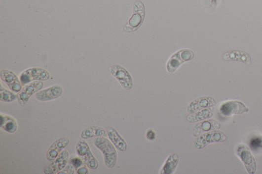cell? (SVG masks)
Here are the masks:
<instances>
[{
    "mask_svg": "<svg viewBox=\"0 0 262 174\" xmlns=\"http://www.w3.org/2000/svg\"><path fill=\"white\" fill-rule=\"evenodd\" d=\"M50 78V74L46 70L39 68H32L23 72L20 79L23 86L35 81H46Z\"/></svg>",
    "mask_w": 262,
    "mask_h": 174,
    "instance_id": "52a82bcc",
    "label": "cell"
},
{
    "mask_svg": "<svg viewBox=\"0 0 262 174\" xmlns=\"http://www.w3.org/2000/svg\"><path fill=\"white\" fill-rule=\"evenodd\" d=\"M146 137L148 141H153L156 139V133L154 130L149 129L147 131Z\"/></svg>",
    "mask_w": 262,
    "mask_h": 174,
    "instance_id": "4316f807",
    "label": "cell"
},
{
    "mask_svg": "<svg viewBox=\"0 0 262 174\" xmlns=\"http://www.w3.org/2000/svg\"><path fill=\"white\" fill-rule=\"evenodd\" d=\"M214 113V107L206 108L196 113L189 114L187 117V121L189 123H198L202 120L211 118Z\"/></svg>",
    "mask_w": 262,
    "mask_h": 174,
    "instance_id": "d6986e66",
    "label": "cell"
},
{
    "mask_svg": "<svg viewBox=\"0 0 262 174\" xmlns=\"http://www.w3.org/2000/svg\"><path fill=\"white\" fill-rule=\"evenodd\" d=\"M107 136L110 141L115 146L116 149L120 152H125L127 149L126 141L120 135L118 131L112 127L107 129Z\"/></svg>",
    "mask_w": 262,
    "mask_h": 174,
    "instance_id": "e0dca14e",
    "label": "cell"
},
{
    "mask_svg": "<svg viewBox=\"0 0 262 174\" xmlns=\"http://www.w3.org/2000/svg\"><path fill=\"white\" fill-rule=\"evenodd\" d=\"M75 169L72 164L67 165L61 172L59 174H74L75 173Z\"/></svg>",
    "mask_w": 262,
    "mask_h": 174,
    "instance_id": "484cf974",
    "label": "cell"
},
{
    "mask_svg": "<svg viewBox=\"0 0 262 174\" xmlns=\"http://www.w3.org/2000/svg\"><path fill=\"white\" fill-rule=\"evenodd\" d=\"M93 144L102 153L106 167L113 168L117 163V153L112 142L106 137H99L94 140Z\"/></svg>",
    "mask_w": 262,
    "mask_h": 174,
    "instance_id": "6da1fadb",
    "label": "cell"
},
{
    "mask_svg": "<svg viewBox=\"0 0 262 174\" xmlns=\"http://www.w3.org/2000/svg\"><path fill=\"white\" fill-rule=\"evenodd\" d=\"M234 152L241 160L247 173L255 174L257 170V163L248 146L244 144H239L234 149Z\"/></svg>",
    "mask_w": 262,
    "mask_h": 174,
    "instance_id": "5b68a950",
    "label": "cell"
},
{
    "mask_svg": "<svg viewBox=\"0 0 262 174\" xmlns=\"http://www.w3.org/2000/svg\"><path fill=\"white\" fill-rule=\"evenodd\" d=\"M107 136V131L105 129L98 126L88 127L82 130L80 133V138L84 140Z\"/></svg>",
    "mask_w": 262,
    "mask_h": 174,
    "instance_id": "44dd1931",
    "label": "cell"
},
{
    "mask_svg": "<svg viewBox=\"0 0 262 174\" xmlns=\"http://www.w3.org/2000/svg\"><path fill=\"white\" fill-rule=\"evenodd\" d=\"M75 151L78 156L87 167L95 170L99 167L97 159L93 155L88 143L84 139L79 140L75 146Z\"/></svg>",
    "mask_w": 262,
    "mask_h": 174,
    "instance_id": "277c9868",
    "label": "cell"
},
{
    "mask_svg": "<svg viewBox=\"0 0 262 174\" xmlns=\"http://www.w3.org/2000/svg\"><path fill=\"white\" fill-rule=\"evenodd\" d=\"M146 16V9L143 3L137 1L133 7V15L128 23L123 27L122 31L133 32L140 28Z\"/></svg>",
    "mask_w": 262,
    "mask_h": 174,
    "instance_id": "3957f363",
    "label": "cell"
},
{
    "mask_svg": "<svg viewBox=\"0 0 262 174\" xmlns=\"http://www.w3.org/2000/svg\"><path fill=\"white\" fill-rule=\"evenodd\" d=\"M63 92V87L55 85L49 88L37 91L35 95L36 99L40 102H47L56 100L60 97Z\"/></svg>",
    "mask_w": 262,
    "mask_h": 174,
    "instance_id": "8fae6325",
    "label": "cell"
},
{
    "mask_svg": "<svg viewBox=\"0 0 262 174\" xmlns=\"http://www.w3.org/2000/svg\"><path fill=\"white\" fill-rule=\"evenodd\" d=\"M109 71L124 89L127 90L132 89L133 80L126 69L120 65H114L110 67Z\"/></svg>",
    "mask_w": 262,
    "mask_h": 174,
    "instance_id": "ba28073f",
    "label": "cell"
},
{
    "mask_svg": "<svg viewBox=\"0 0 262 174\" xmlns=\"http://www.w3.org/2000/svg\"><path fill=\"white\" fill-rule=\"evenodd\" d=\"M76 173L78 174H88L89 170L88 167L85 165L79 168L76 171Z\"/></svg>",
    "mask_w": 262,
    "mask_h": 174,
    "instance_id": "83f0119b",
    "label": "cell"
},
{
    "mask_svg": "<svg viewBox=\"0 0 262 174\" xmlns=\"http://www.w3.org/2000/svg\"><path fill=\"white\" fill-rule=\"evenodd\" d=\"M1 128L8 133H15L18 129L16 120L12 117L1 114Z\"/></svg>",
    "mask_w": 262,
    "mask_h": 174,
    "instance_id": "7402d4cb",
    "label": "cell"
},
{
    "mask_svg": "<svg viewBox=\"0 0 262 174\" xmlns=\"http://www.w3.org/2000/svg\"><path fill=\"white\" fill-rule=\"evenodd\" d=\"M44 84L41 81H35L25 86L18 94V101L21 106H24L30 98L43 87Z\"/></svg>",
    "mask_w": 262,
    "mask_h": 174,
    "instance_id": "30bf717a",
    "label": "cell"
},
{
    "mask_svg": "<svg viewBox=\"0 0 262 174\" xmlns=\"http://www.w3.org/2000/svg\"><path fill=\"white\" fill-rule=\"evenodd\" d=\"M223 58L227 61H239L247 65L252 64L251 56L247 53L240 50H232L224 55Z\"/></svg>",
    "mask_w": 262,
    "mask_h": 174,
    "instance_id": "ac0fdd59",
    "label": "cell"
},
{
    "mask_svg": "<svg viewBox=\"0 0 262 174\" xmlns=\"http://www.w3.org/2000/svg\"><path fill=\"white\" fill-rule=\"evenodd\" d=\"M251 149L256 151L262 150V137L258 136L252 138L250 144Z\"/></svg>",
    "mask_w": 262,
    "mask_h": 174,
    "instance_id": "cb8c5ba5",
    "label": "cell"
},
{
    "mask_svg": "<svg viewBox=\"0 0 262 174\" xmlns=\"http://www.w3.org/2000/svg\"><path fill=\"white\" fill-rule=\"evenodd\" d=\"M249 109L242 102L239 101H229L220 105L219 112L225 116L234 115H242L249 112Z\"/></svg>",
    "mask_w": 262,
    "mask_h": 174,
    "instance_id": "9c48e42d",
    "label": "cell"
},
{
    "mask_svg": "<svg viewBox=\"0 0 262 174\" xmlns=\"http://www.w3.org/2000/svg\"><path fill=\"white\" fill-rule=\"evenodd\" d=\"M70 143V139L66 137L61 138L54 142L49 147L46 154L48 161L50 162L54 161Z\"/></svg>",
    "mask_w": 262,
    "mask_h": 174,
    "instance_id": "2e32d148",
    "label": "cell"
},
{
    "mask_svg": "<svg viewBox=\"0 0 262 174\" xmlns=\"http://www.w3.org/2000/svg\"><path fill=\"white\" fill-rule=\"evenodd\" d=\"M179 155L176 153L171 154L162 166L160 171L161 174H174L179 162Z\"/></svg>",
    "mask_w": 262,
    "mask_h": 174,
    "instance_id": "ffe728a7",
    "label": "cell"
},
{
    "mask_svg": "<svg viewBox=\"0 0 262 174\" xmlns=\"http://www.w3.org/2000/svg\"><path fill=\"white\" fill-rule=\"evenodd\" d=\"M228 139L226 134L222 131L215 130L207 132L195 138L193 145L197 150H201L213 143L225 142Z\"/></svg>",
    "mask_w": 262,
    "mask_h": 174,
    "instance_id": "7a4b0ae2",
    "label": "cell"
},
{
    "mask_svg": "<svg viewBox=\"0 0 262 174\" xmlns=\"http://www.w3.org/2000/svg\"><path fill=\"white\" fill-rule=\"evenodd\" d=\"M18 95L16 94L14 92L9 91L3 87L2 84L0 88V101L10 103L18 100Z\"/></svg>",
    "mask_w": 262,
    "mask_h": 174,
    "instance_id": "603a6c76",
    "label": "cell"
},
{
    "mask_svg": "<svg viewBox=\"0 0 262 174\" xmlns=\"http://www.w3.org/2000/svg\"><path fill=\"white\" fill-rule=\"evenodd\" d=\"M194 53L189 49H183L175 53L169 59L167 70L169 73H174L181 65L194 58Z\"/></svg>",
    "mask_w": 262,
    "mask_h": 174,
    "instance_id": "8992f818",
    "label": "cell"
},
{
    "mask_svg": "<svg viewBox=\"0 0 262 174\" xmlns=\"http://www.w3.org/2000/svg\"><path fill=\"white\" fill-rule=\"evenodd\" d=\"M216 105L217 102L214 98L201 97L191 101L188 105L187 111L189 114H191Z\"/></svg>",
    "mask_w": 262,
    "mask_h": 174,
    "instance_id": "7c38bea8",
    "label": "cell"
},
{
    "mask_svg": "<svg viewBox=\"0 0 262 174\" xmlns=\"http://www.w3.org/2000/svg\"><path fill=\"white\" fill-rule=\"evenodd\" d=\"M222 125L218 120L215 119H207L197 123L192 129V135L195 138L202 134L211 131L218 130Z\"/></svg>",
    "mask_w": 262,
    "mask_h": 174,
    "instance_id": "5bb4252c",
    "label": "cell"
},
{
    "mask_svg": "<svg viewBox=\"0 0 262 174\" xmlns=\"http://www.w3.org/2000/svg\"><path fill=\"white\" fill-rule=\"evenodd\" d=\"M0 77L2 82L5 83L10 89L15 93H19L22 89L20 79L13 72L3 70L0 72Z\"/></svg>",
    "mask_w": 262,
    "mask_h": 174,
    "instance_id": "9a60e30c",
    "label": "cell"
},
{
    "mask_svg": "<svg viewBox=\"0 0 262 174\" xmlns=\"http://www.w3.org/2000/svg\"><path fill=\"white\" fill-rule=\"evenodd\" d=\"M70 156V154L67 150H63L57 158L45 169L44 174H58L67 166Z\"/></svg>",
    "mask_w": 262,
    "mask_h": 174,
    "instance_id": "4fadbf2b",
    "label": "cell"
},
{
    "mask_svg": "<svg viewBox=\"0 0 262 174\" xmlns=\"http://www.w3.org/2000/svg\"><path fill=\"white\" fill-rule=\"evenodd\" d=\"M70 163L74 167L75 171L85 165L84 162L78 156L72 157L70 160Z\"/></svg>",
    "mask_w": 262,
    "mask_h": 174,
    "instance_id": "d4e9b609",
    "label": "cell"
}]
</instances>
